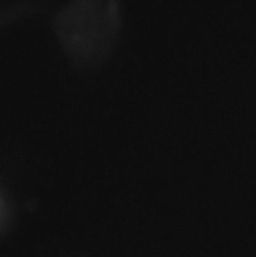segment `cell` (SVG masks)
<instances>
[{"mask_svg":"<svg viewBox=\"0 0 256 257\" xmlns=\"http://www.w3.org/2000/svg\"><path fill=\"white\" fill-rule=\"evenodd\" d=\"M10 210L5 198L0 195V235L4 232L9 226Z\"/></svg>","mask_w":256,"mask_h":257,"instance_id":"277c9868","label":"cell"},{"mask_svg":"<svg viewBox=\"0 0 256 257\" xmlns=\"http://www.w3.org/2000/svg\"><path fill=\"white\" fill-rule=\"evenodd\" d=\"M52 29L70 64L92 70L109 59L122 27L112 19L105 0H69L53 15Z\"/></svg>","mask_w":256,"mask_h":257,"instance_id":"6da1fadb","label":"cell"},{"mask_svg":"<svg viewBox=\"0 0 256 257\" xmlns=\"http://www.w3.org/2000/svg\"><path fill=\"white\" fill-rule=\"evenodd\" d=\"M108 12L110 17L114 20L115 24L122 27V8H120V0H105Z\"/></svg>","mask_w":256,"mask_h":257,"instance_id":"3957f363","label":"cell"},{"mask_svg":"<svg viewBox=\"0 0 256 257\" xmlns=\"http://www.w3.org/2000/svg\"><path fill=\"white\" fill-rule=\"evenodd\" d=\"M35 9L34 4L29 2H20L0 9V28L24 18Z\"/></svg>","mask_w":256,"mask_h":257,"instance_id":"7a4b0ae2","label":"cell"}]
</instances>
